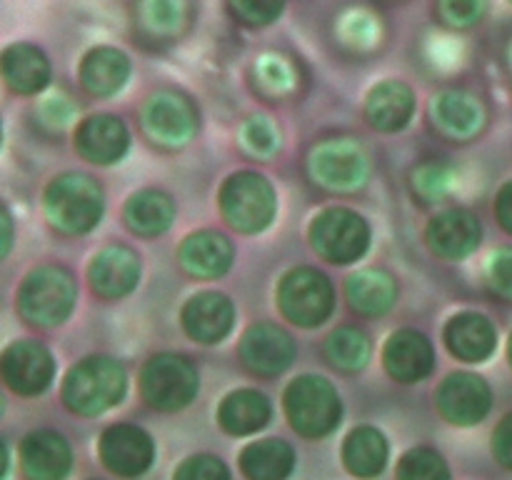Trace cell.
I'll list each match as a JSON object with an SVG mask.
<instances>
[{"label":"cell","instance_id":"cell-1","mask_svg":"<svg viewBox=\"0 0 512 480\" xmlns=\"http://www.w3.org/2000/svg\"><path fill=\"white\" fill-rule=\"evenodd\" d=\"M45 215L60 233H88L103 218V190L88 175H60L45 190Z\"/></svg>","mask_w":512,"mask_h":480},{"label":"cell","instance_id":"cell-2","mask_svg":"<svg viewBox=\"0 0 512 480\" xmlns=\"http://www.w3.org/2000/svg\"><path fill=\"white\" fill-rule=\"evenodd\" d=\"M125 393V370L113 358L83 360L68 373L63 385V400L80 415H98L120 403Z\"/></svg>","mask_w":512,"mask_h":480},{"label":"cell","instance_id":"cell-3","mask_svg":"<svg viewBox=\"0 0 512 480\" xmlns=\"http://www.w3.org/2000/svg\"><path fill=\"white\" fill-rule=\"evenodd\" d=\"M285 410L293 428L305 438H323L333 433L343 413L335 388L320 375L295 378L285 390Z\"/></svg>","mask_w":512,"mask_h":480},{"label":"cell","instance_id":"cell-4","mask_svg":"<svg viewBox=\"0 0 512 480\" xmlns=\"http://www.w3.org/2000/svg\"><path fill=\"white\" fill-rule=\"evenodd\" d=\"M75 305V283L63 268H45L33 270L25 278L23 288L18 293V308L28 323L50 325L63 323Z\"/></svg>","mask_w":512,"mask_h":480},{"label":"cell","instance_id":"cell-5","mask_svg":"<svg viewBox=\"0 0 512 480\" xmlns=\"http://www.w3.org/2000/svg\"><path fill=\"white\" fill-rule=\"evenodd\" d=\"M220 210L240 233H260L275 218V190L263 175L238 173L220 190Z\"/></svg>","mask_w":512,"mask_h":480},{"label":"cell","instance_id":"cell-6","mask_svg":"<svg viewBox=\"0 0 512 480\" xmlns=\"http://www.w3.org/2000/svg\"><path fill=\"white\" fill-rule=\"evenodd\" d=\"M278 305L290 323L300 328H315L333 313V285L320 270L295 268L280 280Z\"/></svg>","mask_w":512,"mask_h":480},{"label":"cell","instance_id":"cell-7","mask_svg":"<svg viewBox=\"0 0 512 480\" xmlns=\"http://www.w3.org/2000/svg\"><path fill=\"white\" fill-rule=\"evenodd\" d=\"M140 390L155 410H180L198 393V373L183 355H155L143 368Z\"/></svg>","mask_w":512,"mask_h":480},{"label":"cell","instance_id":"cell-8","mask_svg":"<svg viewBox=\"0 0 512 480\" xmlns=\"http://www.w3.org/2000/svg\"><path fill=\"white\" fill-rule=\"evenodd\" d=\"M313 248L330 263H353L368 250L370 230L358 213L348 208H330L310 225Z\"/></svg>","mask_w":512,"mask_h":480},{"label":"cell","instance_id":"cell-9","mask_svg":"<svg viewBox=\"0 0 512 480\" xmlns=\"http://www.w3.org/2000/svg\"><path fill=\"white\" fill-rule=\"evenodd\" d=\"M310 173L325 188L353 190L363 185L368 160L353 140H328L310 155Z\"/></svg>","mask_w":512,"mask_h":480},{"label":"cell","instance_id":"cell-10","mask_svg":"<svg viewBox=\"0 0 512 480\" xmlns=\"http://www.w3.org/2000/svg\"><path fill=\"white\" fill-rule=\"evenodd\" d=\"M143 123L150 138L170 145V148H178V145L188 143L198 130V113L183 95L160 93L145 108Z\"/></svg>","mask_w":512,"mask_h":480},{"label":"cell","instance_id":"cell-11","mask_svg":"<svg viewBox=\"0 0 512 480\" xmlns=\"http://www.w3.org/2000/svg\"><path fill=\"white\" fill-rule=\"evenodd\" d=\"M55 373L53 355L33 340H18L3 353V378L20 395H38L50 385Z\"/></svg>","mask_w":512,"mask_h":480},{"label":"cell","instance_id":"cell-12","mask_svg":"<svg viewBox=\"0 0 512 480\" xmlns=\"http://www.w3.org/2000/svg\"><path fill=\"white\" fill-rule=\"evenodd\" d=\"M490 403H493V395H490L488 383L473 373L450 375L438 390L440 413L455 425L480 423L488 415Z\"/></svg>","mask_w":512,"mask_h":480},{"label":"cell","instance_id":"cell-13","mask_svg":"<svg viewBox=\"0 0 512 480\" xmlns=\"http://www.w3.org/2000/svg\"><path fill=\"white\" fill-rule=\"evenodd\" d=\"M100 458L115 475L135 478L153 463V440L135 425H113L100 438Z\"/></svg>","mask_w":512,"mask_h":480},{"label":"cell","instance_id":"cell-14","mask_svg":"<svg viewBox=\"0 0 512 480\" xmlns=\"http://www.w3.org/2000/svg\"><path fill=\"white\" fill-rule=\"evenodd\" d=\"M240 358H243L245 368L253 370L258 375H278L293 363L295 345L285 330L278 325L260 323L253 325L248 333L243 335L240 343Z\"/></svg>","mask_w":512,"mask_h":480},{"label":"cell","instance_id":"cell-15","mask_svg":"<svg viewBox=\"0 0 512 480\" xmlns=\"http://www.w3.org/2000/svg\"><path fill=\"white\" fill-rule=\"evenodd\" d=\"M480 238H483V230H480L478 218L468 210H445L435 215L428 225V243L440 258H465L478 248Z\"/></svg>","mask_w":512,"mask_h":480},{"label":"cell","instance_id":"cell-16","mask_svg":"<svg viewBox=\"0 0 512 480\" xmlns=\"http://www.w3.org/2000/svg\"><path fill=\"white\" fill-rule=\"evenodd\" d=\"M88 278L100 298H123L140 280L138 255L123 245H113L93 260Z\"/></svg>","mask_w":512,"mask_h":480},{"label":"cell","instance_id":"cell-17","mask_svg":"<svg viewBox=\"0 0 512 480\" xmlns=\"http://www.w3.org/2000/svg\"><path fill=\"white\" fill-rule=\"evenodd\" d=\"M385 368L400 383L423 380L433 370V345L418 330H398L385 345Z\"/></svg>","mask_w":512,"mask_h":480},{"label":"cell","instance_id":"cell-18","mask_svg":"<svg viewBox=\"0 0 512 480\" xmlns=\"http://www.w3.org/2000/svg\"><path fill=\"white\" fill-rule=\"evenodd\" d=\"M75 145L90 163L110 165L123 158L128 150V130L115 115H93L78 128Z\"/></svg>","mask_w":512,"mask_h":480},{"label":"cell","instance_id":"cell-19","mask_svg":"<svg viewBox=\"0 0 512 480\" xmlns=\"http://www.w3.org/2000/svg\"><path fill=\"white\" fill-rule=\"evenodd\" d=\"M235 320L233 303L220 293H200L183 308V325L198 343H218L230 333Z\"/></svg>","mask_w":512,"mask_h":480},{"label":"cell","instance_id":"cell-20","mask_svg":"<svg viewBox=\"0 0 512 480\" xmlns=\"http://www.w3.org/2000/svg\"><path fill=\"white\" fill-rule=\"evenodd\" d=\"M20 460L30 480H60L70 470V448L63 435L38 430L25 438Z\"/></svg>","mask_w":512,"mask_h":480},{"label":"cell","instance_id":"cell-21","mask_svg":"<svg viewBox=\"0 0 512 480\" xmlns=\"http://www.w3.org/2000/svg\"><path fill=\"white\" fill-rule=\"evenodd\" d=\"M495 328L485 315L463 313L455 315L445 328V343L450 353L458 355L460 360L468 363H480L490 358L495 350Z\"/></svg>","mask_w":512,"mask_h":480},{"label":"cell","instance_id":"cell-22","mask_svg":"<svg viewBox=\"0 0 512 480\" xmlns=\"http://www.w3.org/2000/svg\"><path fill=\"white\" fill-rule=\"evenodd\" d=\"M180 263L198 278H218L233 263V245L225 235L213 230L195 233L180 248Z\"/></svg>","mask_w":512,"mask_h":480},{"label":"cell","instance_id":"cell-23","mask_svg":"<svg viewBox=\"0 0 512 480\" xmlns=\"http://www.w3.org/2000/svg\"><path fill=\"white\" fill-rule=\"evenodd\" d=\"M415 108V95L400 80H390V83H380L368 95V120L373 128L383 130V133H393L408 125L410 115Z\"/></svg>","mask_w":512,"mask_h":480},{"label":"cell","instance_id":"cell-24","mask_svg":"<svg viewBox=\"0 0 512 480\" xmlns=\"http://www.w3.org/2000/svg\"><path fill=\"white\" fill-rule=\"evenodd\" d=\"M3 78L15 93H38L50 78V65L35 45H10L3 53Z\"/></svg>","mask_w":512,"mask_h":480},{"label":"cell","instance_id":"cell-25","mask_svg":"<svg viewBox=\"0 0 512 480\" xmlns=\"http://www.w3.org/2000/svg\"><path fill=\"white\" fill-rule=\"evenodd\" d=\"M130 63L125 53L115 48H95L80 65V80L93 95H113L125 85Z\"/></svg>","mask_w":512,"mask_h":480},{"label":"cell","instance_id":"cell-26","mask_svg":"<svg viewBox=\"0 0 512 480\" xmlns=\"http://www.w3.org/2000/svg\"><path fill=\"white\" fill-rule=\"evenodd\" d=\"M295 465V453L278 438L250 443L240 453V468L250 480H285Z\"/></svg>","mask_w":512,"mask_h":480},{"label":"cell","instance_id":"cell-27","mask_svg":"<svg viewBox=\"0 0 512 480\" xmlns=\"http://www.w3.org/2000/svg\"><path fill=\"white\" fill-rule=\"evenodd\" d=\"M218 420L228 433L250 435L270 420V403L258 390H235L220 405Z\"/></svg>","mask_w":512,"mask_h":480},{"label":"cell","instance_id":"cell-28","mask_svg":"<svg viewBox=\"0 0 512 480\" xmlns=\"http://www.w3.org/2000/svg\"><path fill=\"white\" fill-rule=\"evenodd\" d=\"M175 205L160 190H143V193L133 195L125 205V223L133 233L153 238V235L165 233L173 223Z\"/></svg>","mask_w":512,"mask_h":480},{"label":"cell","instance_id":"cell-29","mask_svg":"<svg viewBox=\"0 0 512 480\" xmlns=\"http://www.w3.org/2000/svg\"><path fill=\"white\" fill-rule=\"evenodd\" d=\"M395 295V280L390 278L383 270H363V273H355L348 280V300L360 315H383L393 308Z\"/></svg>","mask_w":512,"mask_h":480},{"label":"cell","instance_id":"cell-30","mask_svg":"<svg viewBox=\"0 0 512 480\" xmlns=\"http://www.w3.org/2000/svg\"><path fill=\"white\" fill-rule=\"evenodd\" d=\"M435 118L438 125L453 138H473L480 128H483L485 113L480 108V103L470 95L458 93V90H450L443 93L435 100Z\"/></svg>","mask_w":512,"mask_h":480},{"label":"cell","instance_id":"cell-31","mask_svg":"<svg viewBox=\"0 0 512 480\" xmlns=\"http://www.w3.org/2000/svg\"><path fill=\"white\" fill-rule=\"evenodd\" d=\"M345 465L358 478H375L388 460V443L375 428H355L343 448Z\"/></svg>","mask_w":512,"mask_h":480},{"label":"cell","instance_id":"cell-32","mask_svg":"<svg viewBox=\"0 0 512 480\" xmlns=\"http://www.w3.org/2000/svg\"><path fill=\"white\" fill-rule=\"evenodd\" d=\"M328 353L330 363L340 370H360L370 358V340L368 335L360 333L358 328H338L328 338Z\"/></svg>","mask_w":512,"mask_h":480},{"label":"cell","instance_id":"cell-33","mask_svg":"<svg viewBox=\"0 0 512 480\" xmlns=\"http://www.w3.org/2000/svg\"><path fill=\"white\" fill-rule=\"evenodd\" d=\"M398 480H450V470L435 450L413 448L400 460Z\"/></svg>","mask_w":512,"mask_h":480},{"label":"cell","instance_id":"cell-34","mask_svg":"<svg viewBox=\"0 0 512 480\" xmlns=\"http://www.w3.org/2000/svg\"><path fill=\"white\" fill-rule=\"evenodd\" d=\"M175 480H230V475L228 468L213 455H195L180 465Z\"/></svg>","mask_w":512,"mask_h":480},{"label":"cell","instance_id":"cell-35","mask_svg":"<svg viewBox=\"0 0 512 480\" xmlns=\"http://www.w3.org/2000/svg\"><path fill=\"white\" fill-rule=\"evenodd\" d=\"M243 143L248 145L250 153L270 155L278 150V133L265 118H253L243 128Z\"/></svg>","mask_w":512,"mask_h":480},{"label":"cell","instance_id":"cell-36","mask_svg":"<svg viewBox=\"0 0 512 480\" xmlns=\"http://www.w3.org/2000/svg\"><path fill=\"white\" fill-rule=\"evenodd\" d=\"M488 283L503 298L512 300V248L500 250L488 270Z\"/></svg>","mask_w":512,"mask_h":480},{"label":"cell","instance_id":"cell-37","mask_svg":"<svg viewBox=\"0 0 512 480\" xmlns=\"http://www.w3.org/2000/svg\"><path fill=\"white\" fill-rule=\"evenodd\" d=\"M183 5L178 3H150L145 5L143 13H145V23L153 25L155 30H175L183 20Z\"/></svg>","mask_w":512,"mask_h":480},{"label":"cell","instance_id":"cell-38","mask_svg":"<svg viewBox=\"0 0 512 480\" xmlns=\"http://www.w3.org/2000/svg\"><path fill=\"white\" fill-rule=\"evenodd\" d=\"M230 10L250 25H268L283 13L280 3H230Z\"/></svg>","mask_w":512,"mask_h":480},{"label":"cell","instance_id":"cell-39","mask_svg":"<svg viewBox=\"0 0 512 480\" xmlns=\"http://www.w3.org/2000/svg\"><path fill=\"white\" fill-rule=\"evenodd\" d=\"M445 185H448L445 170L438 168V165H425L423 170L415 173V190H418V195H423L428 203H433L435 198H440V195L445 193Z\"/></svg>","mask_w":512,"mask_h":480},{"label":"cell","instance_id":"cell-40","mask_svg":"<svg viewBox=\"0 0 512 480\" xmlns=\"http://www.w3.org/2000/svg\"><path fill=\"white\" fill-rule=\"evenodd\" d=\"M440 15L450 25H470L483 15V3H440Z\"/></svg>","mask_w":512,"mask_h":480},{"label":"cell","instance_id":"cell-41","mask_svg":"<svg viewBox=\"0 0 512 480\" xmlns=\"http://www.w3.org/2000/svg\"><path fill=\"white\" fill-rule=\"evenodd\" d=\"M493 450L495 458H498L505 468H512V413L495 428Z\"/></svg>","mask_w":512,"mask_h":480},{"label":"cell","instance_id":"cell-42","mask_svg":"<svg viewBox=\"0 0 512 480\" xmlns=\"http://www.w3.org/2000/svg\"><path fill=\"white\" fill-rule=\"evenodd\" d=\"M495 210H498V220L508 233H512V180L508 185H503V190L498 193V203H495Z\"/></svg>","mask_w":512,"mask_h":480},{"label":"cell","instance_id":"cell-43","mask_svg":"<svg viewBox=\"0 0 512 480\" xmlns=\"http://www.w3.org/2000/svg\"><path fill=\"white\" fill-rule=\"evenodd\" d=\"M3 225H5V253H8V248H10V218H8V213L3 215Z\"/></svg>","mask_w":512,"mask_h":480},{"label":"cell","instance_id":"cell-44","mask_svg":"<svg viewBox=\"0 0 512 480\" xmlns=\"http://www.w3.org/2000/svg\"><path fill=\"white\" fill-rule=\"evenodd\" d=\"M508 353H510V363H512V338H510V348H508Z\"/></svg>","mask_w":512,"mask_h":480}]
</instances>
